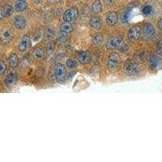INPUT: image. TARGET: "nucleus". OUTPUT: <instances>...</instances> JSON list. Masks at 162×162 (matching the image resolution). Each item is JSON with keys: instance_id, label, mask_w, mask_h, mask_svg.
I'll return each mask as SVG.
<instances>
[{"instance_id": "obj_24", "label": "nucleus", "mask_w": 162, "mask_h": 162, "mask_svg": "<svg viewBox=\"0 0 162 162\" xmlns=\"http://www.w3.org/2000/svg\"><path fill=\"white\" fill-rule=\"evenodd\" d=\"M93 42L96 46H100L103 42V37L101 34H96L93 37Z\"/></svg>"}, {"instance_id": "obj_30", "label": "nucleus", "mask_w": 162, "mask_h": 162, "mask_svg": "<svg viewBox=\"0 0 162 162\" xmlns=\"http://www.w3.org/2000/svg\"><path fill=\"white\" fill-rule=\"evenodd\" d=\"M115 1L116 0H104V2H105L107 5H111V4L114 3Z\"/></svg>"}, {"instance_id": "obj_31", "label": "nucleus", "mask_w": 162, "mask_h": 162, "mask_svg": "<svg viewBox=\"0 0 162 162\" xmlns=\"http://www.w3.org/2000/svg\"><path fill=\"white\" fill-rule=\"evenodd\" d=\"M157 25H158V28H159L160 29L162 30V19H160V20L158 21V23H157Z\"/></svg>"}, {"instance_id": "obj_8", "label": "nucleus", "mask_w": 162, "mask_h": 162, "mask_svg": "<svg viewBox=\"0 0 162 162\" xmlns=\"http://www.w3.org/2000/svg\"><path fill=\"white\" fill-rule=\"evenodd\" d=\"M150 68L158 69L162 66V59L158 55H152L149 61Z\"/></svg>"}, {"instance_id": "obj_5", "label": "nucleus", "mask_w": 162, "mask_h": 162, "mask_svg": "<svg viewBox=\"0 0 162 162\" xmlns=\"http://www.w3.org/2000/svg\"><path fill=\"white\" fill-rule=\"evenodd\" d=\"M79 12L76 8H71L66 10L63 14V20L65 22H71L78 17Z\"/></svg>"}, {"instance_id": "obj_33", "label": "nucleus", "mask_w": 162, "mask_h": 162, "mask_svg": "<svg viewBox=\"0 0 162 162\" xmlns=\"http://www.w3.org/2000/svg\"><path fill=\"white\" fill-rule=\"evenodd\" d=\"M35 3H37V4H39V3H42L43 2V0H32Z\"/></svg>"}, {"instance_id": "obj_1", "label": "nucleus", "mask_w": 162, "mask_h": 162, "mask_svg": "<svg viewBox=\"0 0 162 162\" xmlns=\"http://www.w3.org/2000/svg\"><path fill=\"white\" fill-rule=\"evenodd\" d=\"M121 63V58L117 53H112L110 54L108 59V67L110 71H117Z\"/></svg>"}, {"instance_id": "obj_19", "label": "nucleus", "mask_w": 162, "mask_h": 162, "mask_svg": "<svg viewBox=\"0 0 162 162\" xmlns=\"http://www.w3.org/2000/svg\"><path fill=\"white\" fill-rule=\"evenodd\" d=\"M60 30H61V32H66V33H70V32H72V30H73V26L71 25V23L69 22L62 23L61 26H60Z\"/></svg>"}, {"instance_id": "obj_12", "label": "nucleus", "mask_w": 162, "mask_h": 162, "mask_svg": "<svg viewBox=\"0 0 162 162\" xmlns=\"http://www.w3.org/2000/svg\"><path fill=\"white\" fill-rule=\"evenodd\" d=\"M118 22V14L114 12H110L106 15V23L110 26H113Z\"/></svg>"}, {"instance_id": "obj_13", "label": "nucleus", "mask_w": 162, "mask_h": 162, "mask_svg": "<svg viewBox=\"0 0 162 162\" xmlns=\"http://www.w3.org/2000/svg\"><path fill=\"white\" fill-rule=\"evenodd\" d=\"M78 59L82 64H88L91 61V55L88 51H82L78 54Z\"/></svg>"}, {"instance_id": "obj_22", "label": "nucleus", "mask_w": 162, "mask_h": 162, "mask_svg": "<svg viewBox=\"0 0 162 162\" xmlns=\"http://www.w3.org/2000/svg\"><path fill=\"white\" fill-rule=\"evenodd\" d=\"M44 55L45 52L42 48H37V49L33 51V57H34L36 59H38V60L43 59V58H44Z\"/></svg>"}, {"instance_id": "obj_26", "label": "nucleus", "mask_w": 162, "mask_h": 162, "mask_svg": "<svg viewBox=\"0 0 162 162\" xmlns=\"http://www.w3.org/2000/svg\"><path fill=\"white\" fill-rule=\"evenodd\" d=\"M66 40H67V33L63 32H60L58 36V41L61 43H64L66 42Z\"/></svg>"}, {"instance_id": "obj_23", "label": "nucleus", "mask_w": 162, "mask_h": 162, "mask_svg": "<svg viewBox=\"0 0 162 162\" xmlns=\"http://www.w3.org/2000/svg\"><path fill=\"white\" fill-rule=\"evenodd\" d=\"M54 36V30L52 28H47L44 32V38L46 40L51 39Z\"/></svg>"}, {"instance_id": "obj_16", "label": "nucleus", "mask_w": 162, "mask_h": 162, "mask_svg": "<svg viewBox=\"0 0 162 162\" xmlns=\"http://www.w3.org/2000/svg\"><path fill=\"white\" fill-rule=\"evenodd\" d=\"M13 8L10 5H4L1 9V14L3 15V17L8 18L10 17L12 15Z\"/></svg>"}, {"instance_id": "obj_7", "label": "nucleus", "mask_w": 162, "mask_h": 162, "mask_svg": "<svg viewBox=\"0 0 162 162\" xmlns=\"http://www.w3.org/2000/svg\"><path fill=\"white\" fill-rule=\"evenodd\" d=\"M143 34L144 36L146 38H152V37H154L155 35V28L154 26L150 24V23H147L146 25L143 26Z\"/></svg>"}, {"instance_id": "obj_14", "label": "nucleus", "mask_w": 162, "mask_h": 162, "mask_svg": "<svg viewBox=\"0 0 162 162\" xmlns=\"http://www.w3.org/2000/svg\"><path fill=\"white\" fill-rule=\"evenodd\" d=\"M17 81V76L15 72H10L5 79V83L8 86H12Z\"/></svg>"}, {"instance_id": "obj_3", "label": "nucleus", "mask_w": 162, "mask_h": 162, "mask_svg": "<svg viewBox=\"0 0 162 162\" xmlns=\"http://www.w3.org/2000/svg\"><path fill=\"white\" fill-rule=\"evenodd\" d=\"M66 70L62 64H58L54 68V77L58 82H62L66 79Z\"/></svg>"}, {"instance_id": "obj_2", "label": "nucleus", "mask_w": 162, "mask_h": 162, "mask_svg": "<svg viewBox=\"0 0 162 162\" xmlns=\"http://www.w3.org/2000/svg\"><path fill=\"white\" fill-rule=\"evenodd\" d=\"M124 70L130 76H135L140 72V66L132 60H127L124 64Z\"/></svg>"}, {"instance_id": "obj_9", "label": "nucleus", "mask_w": 162, "mask_h": 162, "mask_svg": "<svg viewBox=\"0 0 162 162\" xmlns=\"http://www.w3.org/2000/svg\"><path fill=\"white\" fill-rule=\"evenodd\" d=\"M0 38L3 43H9L13 38V32L9 29H5L1 32Z\"/></svg>"}, {"instance_id": "obj_25", "label": "nucleus", "mask_w": 162, "mask_h": 162, "mask_svg": "<svg viewBox=\"0 0 162 162\" xmlns=\"http://www.w3.org/2000/svg\"><path fill=\"white\" fill-rule=\"evenodd\" d=\"M78 66L77 64V62H76L73 59H68L66 61V66L70 69H76Z\"/></svg>"}, {"instance_id": "obj_27", "label": "nucleus", "mask_w": 162, "mask_h": 162, "mask_svg": "<svg viewBox=\"0 0 162 162\" xmlns=\"http://www.w3.org/2000/svg\"><path fill=\"white\" fill-rule=\"evenodd\" d=\"M6 70H7V65H6L5 62L0 60V76L5 73Z\"/></svg>"}, {"instance_id": "obj_6", "label": "nucleus", "mask_w": 162, "mask_h": 162, "mask_svg": "<svg viewBox=\"0 0 162 162\" xmlns=\"http://www.w3.org/2000/svg\"><path fill=\"white\" fill-rule=\"evenodd\" d=\"M140 34H141V30H140V27L134 26V27L130 28L129 32H128V39L132 42H136L140 38Z\"/></svg>"}, {"instance_id": "obj_10", "label": "nucleus", "mask_w": 162, "mask_h": 162, "mask_svg": "<svg viewBox=\"0 0 162 162\" xmlns=\"http://www.w3.org/2000/svg\"><path fill=\"white\" fill-rule=\"evenodd\" d=\"M30 46V38L28 35L23 36L19 44V50L20 52H25L28 49Z\"/></svg>"}, {"instance_id": "obj_34", "label": "nucleus", "mask_w": 162, "mask_h": 162, "mask_svg": "<svg viewBox=\"0 0 162 162\" xmlns=\"http://www.w3.org/2000/svg\"><path fill=\"white\" fill-rule=\"evenodd\" d=\"M49 1H50V2H51V3H59L61 0H49Z\"/></svg>"}, {"instance_id": "obj_35", "label": "nucleus", "mask_w": 162, "mask_h": 162, "mask_svg": "<svg viewBox=\"0 0 162 162\" xmlns=\"http://www.w3.org/2000/svg\"><path fill=\"white\" fill-rule=\"evenodd\" d=\"M2 16H3V15H2L1 12H0V20H1V19H2Z\"/></svg>"}, {"instance_id": "obj_29", "label": "nucleus", "mask_w": 162, "mask_h": 162, "mask_svg": "<svg viewBox=\"0 0 162 162\" xmlns=\"http://www.w3.org/2000/svg\"><path fill=\"white\" fill-rule=\"evenodd\" d=\"M54 48H55V46H54V43H49L48 45V46H47V49H48V51L49 53H52V52H54Z\"/></svg>"}, {"instance_id": "obj_11", "label": "nucleus", "mask_w": 162, "mask_h": 162, "mask_svg": "<svg viewBox=\"0 0 162 162\" xmlns=\"http://www.w3.org/2000/svg\"><path fill=\"white\" fill-rule=\"evenodd\" d=\"M14 25L17 29H24L26 27V20L22 15H17L14 19Z\"/></svg>"}, {"instance_id": "obj_32", "label": "nucleus", "mask_w": 162, "mask_h": 162, "mask_svg": "<svg viewBox=\"0 0 162 162\" xmlns=\"http://www.w3.org/2000/svg\"><path fill=\"white\" fill-rule=\"evenodd\" d=\"M158 49H159V51L160 52V54H162V40L160 42L159 46H158Z\"/></svg>"}, {"instance_id": "obj_20", "label": "nucleus", "mask_w": 162, "mask_h": 162, "mask_svg": "<svg viewBox=\"0 0 162 162\" xmlns=\"http://www.w3.org/2000/svg\"><path fill=\"white\" fill-rule=\"evenodd\" d=\"M92 10L94 13H99L101 12L102 10V5L100 0H95L92 5Z\"/></svg>"}, {"instance_id": "obj_15", "label": "nucleus", "mask_w": 162, "mask_h": 162, "mask_svg": "<svg viewBox=\"0 0 162 162\" xmlns=\"http://www.w3.org/2000/svg\"><path fill=\"white\" fill-rule=\"evenodd\" d=\"M28 8L26 0H17L15 3V9L17 12H25Z\"/></svg>"}, {"instance_id": "obj_4", "label": "nucleus", "mask_w": 162, "mask_h": 162, "mask_svg": "<svg viewBox=\"0 0 162 162\" xmlns=\"http://www.w3.org/2000/svg\"><path fill=\"white\" fill-rule=\"evenodd\" d=\"M107 46L110 49H121L126 46L125 43L121 39L120 37H113L108 41Z\"/></svg>"}, {"instance_id": "obj_21", "label": "nucleus", "mask_w": 162, "mask_h": 162, "mask_svg": "<svg viewBox=\"0 0 162 162\" xmlns=\"http://www.w3.org/2000/svg\"><path fill=\"white\" fill-rule=\"evenodd\" d=\"M142 12L146 16H149V15H152L154 12V8H152V6L151 5H145L143 8Z\"/></svg>"}, {"instance_id": "obj_28", "label": "nucleus", "mask_w": 162, "mask_h": 162, "mask_svg": "<svg viewBox=\"0 0 162 162\" xmlns=\"http://www.w3.org/2000/svg\"><path fill=\"white\" fill-rule=\"evenodd\" d=\"M129 14H130V12H127L123 14V17H122V21L123 23L128 21V20H129Z\"/></svg>"}, {"instance_id": "obj_18", "label": "nucleus", "mask_w": 162, "mask_h": 162, "mask_svg": "<svg viewBox=\"0 0 162 162\" xmlns=\"http://www.w3.org/2000/svg\"><path fill=\"white\" fill-rule=\"evenodd\" d=\"M8 62L12 67L15 68L19 65V58L15 54H12L8 59Z\"/></svg>"}, {"instance_id": "obj_17", "label": "nucleus", "mask_w": 162, "mask_h": 162, "mask_svg": "<svg viewBox=\"0 0 162 162\" xmlns=\"http://www.w3.org/2000/svg\"><path fill=\"white\" fill-rule=\"evenodd\" d=\"M89 23H90V25H91L92 27L96 29H101V25H102L101 20L99 17H96V16L91 18V20H90Z\"/></svg>"}]
</instances>
